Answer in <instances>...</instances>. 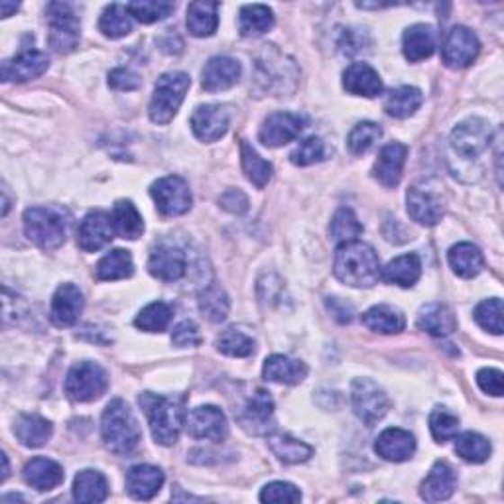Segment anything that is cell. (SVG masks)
<instances>
[{"label":"cell","instance_id":"obj_1","mask_svg":"<svg viewBox=\"0 0 504 504\" xmlns=\"http://www.w3.org/2000/svg\"><path fill=\"white\" fill-rule=\"evenodd\" d=\"M333 272L338 280L353 288H373L382 278L381 260L374 248L359 240L345 243L338 248Z\"/></svg>","mask_w":504,"mask_h":504},{"label":"cell","instance_id":"obj_2","mask_svg":"<svg viewBox=\"0 0 504 504\" xmlns=\"http://www.w3.org/2000/svg\"><path fill=\"white\" fill-rule=\"evenodd\" d=\"M140 406L148 416L156 444L174 446L185 424V396H156L146 392L139 398Z\"/></svg>","mask_w":504,"mask_h":504},{"label":"cell","instance_id":"obj_3","mask_svg":"<svg viewBox=\"0 0 504 504\" xmlns=\"http://www.w3.org/2000/svg\"><path fill=\"white\" fill-rule=\"evenodd\" d=\"M101 434L107 449L117 455H130L140 444V428L124 400H112L103 412Z\"/></svg>","mask_w":504,"mask_h":504},{"label":"cell","instance_id":"obj_4","mask_svg":"<svg viewBox=\"0 0 504 504\" xmlns=\"http://www.w3.org/2000/svg\"><path fill=\"white\" fill-rule=\"evenodd\" d=\"M24 233L44 250L59 248L68 237V219L54 207H32L24 213Z\"/></svg>","mask_w":504,"mask_h":504},{"label":"cell","instance_id":"obj_5","mask_svg":"<svg viewBox=\"0 0 504 504\" xmlns=\"http://www.w3.org/2000/svg\"><path fill=\"white\" fill-rule=\"evenodd\" d=\"M192 86L187 73L184 71H170L158 79L154 87V97L150 101V119L156 124H167L177 111H180L182 103L185 99V93Z\"/></svg>","mask_w":504,"mask_h":504},{"label":"cell","instance_id":"obj_6","mask_svg":"<svg viewBox=\"0 0 504 504\" xmlns=\"http://www.w3.org/2000/svg\"><path fill=\"white\" fill-rule=\"evenodd\" d=\"M109 388V376L94 363H77L66 378V394L73 402H93Z\"/></svg>","mask_w":504,"mask_h":504},{"label":"cell","instance_id":"obj_7","mask_svg":"<svg viewBox=\"0 0 504 504\" xmlns=\"http://www.w3.org/2000/svg\"><path fill=\"white\" fill-rule=\"evenodd\" d=\"M50 22V46L58 54H69L79 46V18L71 4L51 3L48 4Z\"/></svg>","mask_w":504,"mask_h":504},{"label":"cell","instance_id":"obj_8","mask_svg":"<svg viewBox=\"0 0 504 504\" xmlns=\"http://www.w3.org/2000/svg\"><path fill=\"white\" fill-rule=\"evenodd\" d=\"M351 400L356 418L369 428L381 422L391 406L386 392L371 378H356L351 388Z\"/></svg>","mask_w":504,"mask_h":504},{"label":"cell","instance_id":"obj_9","mask_svg":"<svg viewBox=\"0 0 504 504\" xmlns=\"http://www.w3.org/2000/svg\"><path fill=\"white\" fill-rule=\"evenodd\" d=\"M150 195L156 203V209L164 217H180L192 209V192L189 185L180 176H166L154 182L150 187Z\"/></svg>","mask_w":504,"mask_h":504},{"label":"cell","instance_id":"obj_10","mask_svg":"<svg viewBox=\"0 0 504 504\" xmlns=\"http://www.w3.org/2000/svg\"><path fill=\"white\" fill-rule=\"evenodd\" d=\"M406 202L410 217L419 225H437L446 215V197L441 195L437 187H432L429 184L410 187Z\"/></svg>","mask_w":504,"mask_h":504},{"label":"cell","instance_id":"obj_11","mask_svg":"<svg viewBox=\"0 0 504 504\" xmlns=\"http://www.w3.org/2000/svg\"><path fill=\"white\" fill-rule=\"evenodd\" d=\"M490 140H492L490 124L477 117L459 122L454 129V132H451V146H454V150L459 156L467 158V160L485 152L489 148Z\"/></svg>","mask_w":504,"mask_h":504},{"label":"cell","instance_id":"obj_12","mask_svg":"<svg viewBox=\"0 0 504 504\" xmlns=\"http://www.w3.org/2000/svg\"><path fill=\"white\" fill-rule=\"evenodd\" d=\"M238 424L252 436H266L274 429V402L266 391H255L237 414Z\"/></svg>","mask_w":504,"mask_h":504},{"label":"cell","instance_id":"obj_13","mask_svg":"<svg viewBox=\"0 0 504 504\" xmlns=\"http://www.w3.org/2000/svg\"><path fill=\"white\" fill-rule=\"evenodd\" d=\"M306 129V119L296 112H274L262 122L258 139L265 146L270 148H278V146L288 144L296 140L300 132Z\"/></svg>","mask_w":504,"mask_h":504},{"label":"cell","instance_id":"obj_14","mask_svg":"<svg viewBox=\"0 0 504 504\" xmlns=\"http://www.w3.org/2000/svg\"><path fill=\"white\" fill-rule=\"evenodd\" d=\"M481 41L465 26H455L447 34L444 44V63L451 69H464L477 59Z\"/></svg>","mask_w":504,"mask_h":504},{"label":"cell","instance_id":"obj_15","mask_svg":"<svg viewBox=\"0 0 504 504\" xmlns=\"http://www.w3.org/2000/svg\"><path fill=\"white\" fill-rule=\"evenodd\" d=\"M187 432L195 439L223 441L229 434L227 418L217 406L194 408L185 418Z\"/></svg>","mask_w":504,"mask_h":504},{"label":"cell","instance_id":"obj_16","mask_svg":"<svg viewBox=\"0 0 504 504\" xmlns=\"http://www.w3.org/2000/svg\"><path fill=\"white\" fill-rule=\"evenodd\" d=\"M230 124V111L227 104H203L197 107L192 117V129L199 140L215 142L223 139Z\"/></svg>","mask_w":504,"mask_h":504},{"label":"cell","instance_id":"obj_17","mask_svg":"<svg viewBox=\"0 0 504 504\" xmlns=\"http://www.w3.org/2000/svg\"><path fill=\"white\" fill-rule=\"evenodd\" d=\"M50 68V59L46 54H41L38 50H22L13 59H6L0 69L4 83H26L44 76Z\"/></svg>","mask_w":504,"mask_h":504},{"label":"cell","instance_id":"obj_18","mask_svg":"<svg viewBox=\"0 0 504 504\" xmlns=\"http://www.w3.org/2000/svg\"><path fill=\"white\" fill-rule=\"evenodd\" d=\"M114 233H117V230H114L112 215L104 212H91L81 220L77 243L86 252H97L111 243Z\"/></svg>","mask_w":504,"mask_h":504},{"label":"cell","instance_id":"obj_19","mask_svg":"<svg viewBox=\"0 0 504 504\" xmlns=\"http://www.w3.org/2000/svg\"><path fill=\"white\" fill-rule=\"evenodd\" d=\"M185 268L187 262L182 248L167 243H160L152 248L148 258V270L154 278L162 282H176L184 278Z\"/></svg>","mask_w":504,"mask_h":504},{"label":"cell","instance_id":"obj_20","mask_svg":"<svg viewBox=\"0 0 504 504\" xmlns=\"http://www.w3.org/2000/svg\"><path fill=\"white\" fill-rule=\"evenodd\" d=\"M83 306H86V300H83L79 288L73 286V284H63L54 293V300H51L50 320L58 328H71L83 313Z\"/></svg>","mask_w":504,"mask_h":504},{"label":"cell","instance_id":"obj_21","mask_svg":"<svg viewBox=\"0 0 504 504\" xmlns=\"http://www.w3.org/2000/svg\"><path fill=\"white\" fill-rule=\"evenodd\" d=\"M240 63L235 58L217 56L212 58L202 71V86L209 93L225 91L235 86L240 77Z\"/></svg>","mask_w":504,"mask_h":504},{"label":"cell","instance_id":"obj_22","mask_svg":"<svg viewBox=\"0 0 504 504\" xmlns=\"http://www.w3.org/2000/svg\"><path fill=\"white\" fill-rule=\"evenodd\" d=\"M374 451L386 461L402 464L416 454V437L400 428H388L378 436Z\"/></svg>","mask_w":504,"mask_h":504},{"label":"cell","instance_id":"obj_23","mask_svg":"<svg viewBox=\"0 0 504 504\" xmlns=\"http://www.w3.org/2000/svg\"><path fill=\"white\" fill-rule=\"evenodd\" d=\"M408 148L400 142H391L378 154V160L374 164V177L384 187H396L402 180L404 164H406Z\"/></svg>","mask_w":504,"mask_h":504},{"label":"cell","instance_id":"obj_24","mask_svg":"<svg viewBox=\"0 0 504 504\" xmlns=\"http://www.w3.org/2000/svg\"><path fill=\"white\" fill-rule=\"evenodd\" d=\"M164 485V472L154 465H136L126 472V490L136 500H150Z\"/></svg>","mask_w":504,"mask_h":504},{"label":"cell","instance_id":"obj_25","mask_svg":"<svg viewBox=\"0 0 504 504\" xmlns=\"http://www.w3.org/2000/svg\"><path fill=\"white\" fill-rule=\"evenodd\" d=\"M457 477L454 469L446 461H437L432 471H429V475L424 479L422 487H419V497L428 502H441L454 495Z\"/></svg>","mask_w":504,"mask_h":504},{"label":"cell","instance_id":"obj_26","mask_svg":"<svg viewBox=\"0 0 504 504\" xmlns=\"http://www.w3.org/2000/svg\"><path fill=\"white\" fill-rule=\"evenodd\" d=\"M343 87L351 94H359V97H376L382 93V81L381 76L369 66V63H353L343 73Z\"/></svg>","mask_w":504,"mask_h":504},{"label":"cell","instance_id":"obj_27","mask_svg":"<svg viewBox=\"0 0 504 504\" xmlns=\"http://www.w3.org/2000/svg\"><path fill=\"white\" fill-rule=\"evenodd\" d=\"M437 48V32L429 24H414L404 32L402 50L410 61H422L432 58Z\"/></svg>","mask_w":504,"mask_h":504},{"label":"cell","instance_id":"obj_28","mask_svg":"<svg viewBox=\"0 0 504 504\" xmlns=\"http://www.w3.org/2000/svg\"><path fill=\"white\" fill-rule=\"evenodd\" d=\"M26 485L36 490H54L63 482V469L48 457H34L24 467Z\"/></svg>","mask_w":504,"mask_h":504},{"label":"cell","instance_id":"obj_29","mask_svg":"<svg viewBox=\"0 0 504 504\" xmlns=\"http://www.w3.org/2000/svg\"><path fill=\"white\" fill-rule=\"evenodd\" d=\"M266 381L278 382V384H300L303 378L308 376V366L302 361L290 359V356L284 355H272L265 363V369H262Z\"/></svg>","mask_w":504,"mask_h":504},{"label":"cell","instance_id":"obj_30","mask_svg":"<svg viewBox=\"0 0 504 504\" xmlns=\"http://www.w3.org/2000/svg\"><path fill=\"white\" fill-rule=\"evenodd\" d=\"M418 328L434 338H447L457 329V321L444 303H428L418 313Z\"/></svg>","mask_w":504,"mask_h":504},{"label":"cell","instance_id":"obj_31","mask_svg":"<svg viewBox=\"0 0 504 504\" xmlns=\"http://www.w3.org/2000/svg\"><path fill=\"white\" fill-rule=\"evenodd\" d=\"M14 434L22 446L41 447L46 446V441H50L51 434H54V428H51L46 418L38 414H24L16 419Z\"/></svg>","mask_w":504,"mask_h":504},{"label":"cell","instance_id":"obj_32","mask_svg":"<svg viewBox=\"0 0 504 504\" xmlns=\"http://www.w3.org/2000/svg\"><path fill=\"white\" fill-rule=\"evenodd\" d=\"M447 260L455 274L461 278H475L477 274H481V270L485 268L482 252L471 243H459L451 247Z\"/></svg>","mask_w":504,"mask_h":504},{"label":"cell","instance_id":"obj_33","mask_svg":"<svg viewBox=\"0 0 504 504\" xmlns=\"http://www.w3.org/2000/svg\"><path fill=\"white\" fill-rule=\"evenodd\" d=\"M109 497V482L103 472L86 469L73 481V499L77 502H103Z\"/></svg>","mask_w":504,"mask_h":504},{"label":"cell","instance_id":"obj_34","mask_svg":"<svg viewBox=\"0 0 504 504\" xmlns=\"http://www.w3.org/2000/svg\"><path fill=\"white\" fill-rule=\"evenodd\" d=\"M219 26L217 3H192L187 8V30L195 38L213 36Z\"/></svg>","mask_w":504,"mask_h":504},{"label":"cell","instance_id":"obj_35","mask_svg":"<svg viewBox=\"0 0 504 504\" xmlns=\"http://www.w3.org/2000/svg\"><path fill=\"white\" fill-rule=\"evenodd\" d=\"M268 446L282 464L286 465H298L306 464V461L313 455V447L303 444V441L292 437L288 434H274L268 437Z\"/></svg>","mask_w":504,"mask_h":504},{"label":"cell","instance_id":"obj_36","mask_svg":"<svg viewBox=\"0 0 504 504\" xmlns=\"http://www.w3.org/2000/svg\"><path fill=\"white\" fill-rule=\"evenodd\" d=\"M363 323L374 333L394 335L406 328V318L400 310L392 306H374L366 313H363Z\"/></svg>","mask_w":504,"mask_h":504},{"label":"cell","instance_id":"obj_37","mask_svg":"<svg viewBox=\"0 0 504 504\" xmlns=\"http://www.w3.org/2000/svg\"><path fill=\"white\" fill-rule=\"evenodd\" d=\"M274 26V14L265 4H247L240 8L238 32L245 38H256L266 34Z\"/></svg>","mask_w":504,"mask_h":504},{"label":"cell","instance_id":"obj_38","mask_svg":"<svg viewBox=\"0 0 504 504\" xmlns=\"http://www.w3.org/2000/svg\"><path fill=\"white\" fill-rule=\"evenodd\" d=\"M422 276V262L418 255H404L388 262L382 270V278L400 288H410Z\"/></svg>","mask_w":504,"mask_h":504},{"label":"cell","instance_id":"obj_39","mask_svg":"<svg viewBox=\"0 0 504 504\" xmlns=\"http://www.w3.org/2000/svg\"><path fill=\"white\" fill-rule=\"evenodd\" d=\"M134 272V262L129 250L114 248L109 255H104L97 268H94V276L101 282H112V280H122L130 278Z\"/></svg>","mask_w":504,"mask_h":504},{"label":"cell","instance_id":"obj_40","mask_svg":"<svg viewBox=\"0 0 504 504\" xmlns=\"http://www.w3.org/2000/svg\"><path fill=\"white\" fill-rule=\"evenodd\" d=\"M424 94L416 87H398L384 101V111L394 119H408L422 107Z\"/></svg>","mask_w":504,"mask_h":504},{"label":"cell","instance_id":"obj_41","mask_svg":"<svg viewBox=\"0 0 504 504\" xmlns=\"http://www.w3.org/2000/svg\"><path fill=\"white\" fill-rule=\"evenodd\" d=\"M112 223H114V230L122 237V238H139L144 233V220L142 215L139 213V209L132 205V202H117L112 209Z\"/></svg>","mask_w":504,"mask_h":504},{"label":"cell","instance_id":"obj_42","mask_svg":"<svg viewBox=\"0 0 504 504\" xmlns=\"http://www.w3.org/2000/svg\"><path fill=\"white\" fill-rule=\"evenodd\" d=\"M240 158H243V170L248 180L258 189H265L272 180V174H274L272 164L266 162L247 140L240 142Z\"/></svg>","mask_w":504,"mask_h":504},{"label":"cell","instance_id":"obj_43","mask_svg":"<svg viewBox=\"0 0 504 504\" xmlns=\"http://www.w3.org/2000/svg\"><path fill=\"white\" fill-rule=\"evenodd\" d=\"M99 30L111 40L129 36L132 32V16L129 8L122 4H111L104 8L99 20Z\"/></svg>","mask_w":504,"mask_h":504},{"label":"cell","instance_id":"obj_44","mask_svg":"<svg viewBox=\"0 0 504 504\" xmlns=\"http://www.w3.org/2000/svg\"><path fill=\"white\" fill-rule=\"evenodd\" d=\"M492 446L487 437L475 432H465L455 437V454L467 464H485L490 457Z\"/></svg>","mask_w":504,"mask_h":504},{"label":"cell","instance_id":"obj_45","mask_svg":"<svg viewBox=\"0 0 504 504\" xmlns=\"http://www.w3.org/2000/svg\"><path fill=\"white\" fill-rule=\"evenodd\" d=\"M229 298L225 290L219 286H209L199 293V311L203 313V318L212 323H220L227 320L229 315Z\"/></svg>","mask_w":504,"mask_h":504},{"label":"cell","instance_id":"obj_46","mask_svg":"<svg viewBox=\"0 0 504 504\" xmlns=\"http://www.w3.org/2000/svg\"><path fill=\"white\" fill-rule=\"evenodd\" d=\"M174 310L166 302H154L136 315V328L148 333H162L172 321Z\"/></svg>","mask_w":504,"mask_h":504},{"label":"cell","instance_id":"obj_47","mask_svg":"<svg viewBox=\"0 0 504 504\" xmlns=\"http://www.w3.org/2000/svg\"><path fill=\"white\" fill-rule=\"evenodd\" d=\"M329 233L331 238L338 240L341 245L353 243V240H356V237L363 233V225L359 223V219L355 217L351 209H339L331 219Z\"/></svg>","mask_w":504,"mask_h":504},{"label":"cell","instance_id":"obj_48","mask_svg":"<svg viewBox=\"0 0 504 504\" xmlns=\"http://www.w3.org/2000/svg\"><path fill=\"white\" fill-rule=\"evenodd\" d=\"M132 18L139 20L142 24H154L158 20H164L174 13L172 3H156V0H140V3L126 4Z\"/></svg>","mask_w":504,"mask_h":504},{"label":"cell","instance_id":"obj_49","mask_svg":"<svg viewBox=\"0 0 504 504\" xmlns=\"http://www.w3.org/2000/svg\"><path fill=\"white\" fill-rule=\"evenodd\" d=\"M217 349L229 356H250L255 353V341L238 329H227L217 339Z\"/></svg>","mask_w":504,"mask_h":504},{"label":"cell","instance_id":"obj_50","mask_svg":"<svg viewBox=\"0 0 504 504\" xmlns=\"http://www.w3.org/2000/svg\"><path fill=\"white\" fill-rule=\"evenodd\" d=\"M429 429H432V436L437 444H446V441L457 436L459 418L451 414L447 408H436L434 412L429 414Z\"/></svg>","mask_w":504,"mask_h":504},{"label":"cell","instance_id":"obj_51","mask_svg":"<svg viewBox=\"0 0 504 504\" xmlns=\"http://www.w3.org/2000/svg\"><path fill=\"white\" fill-rule=\"evenodd\" d=\"M381 136H382V129L378 124L359 122L351 130L346 144H349V150L353 154H364V152H369L378 140H381Z\"/></svg>","mask_w":504,"mask_h":504},{"label":"cell","instance_id":"obj_52","mask_svg":"<svg viewBox=\"0 0 504 504\" xmlns=\"http://www.w3.org/2000/svg\"><path fill=\"white\" fill-rule=\"evenodd\" d=\"M475 321L482 329L495 335L502 333V302L499 298L481 302L475 310Z\"/></svg>","mask_w":504,"mask_h":504},{"label":"cell","instance_id":"obj_53","mask_svg":"<svg viewBox=\"0 0 504 504\" xmlns=\"http://www.w3.org/2000/svg\"><path fill=\"white\" fill-rule=\"evenodd\" d=\"M292 164L296 166H311L315 162H321L325 158V144L318 136H310L303 142L298 144V148L292 152Z\"/></svg>","mask_w":504,"mask_h":504},{"label":"cell","instance_id":"obj_54","mask_svg":"<svg viewBox=\"0 0 504 504\" xmlns=\"http://www.w3.org/2000/svg\"><path fill=\"white\" fill-rule=\"evenodd\" d=\"M260 500L262 502H270V504H284V502H300L302 500V492L290 485V482L284 481H276L270 482L260 492Z\"/></svg>","mask_w":504,"mask_h":504},{"label":"cell","instance_id":"obj_55","mask_svg":"<svg viewBox=\"0 0 504 504\" xmlns=\"http://www.w3.org/2000/svg\"><path fill=\"white\" fill-rule=\"evenodd\" d=\"M109 86L117 91H134L142 86V79L139 73H134L132 69L119 68V69L111 71Z\"/></svg>","mask_w":504,"mask_h":504},{"label":"cell","instance_id":"obj_56","mask_svg":"<svg viewBox=\"0 0 504 504\" xmlns=\"http://www.w3.org/2000/svg\"><path fill=\"white\" fill-rule=\"evenodd\" d=\"M172 341L177 346H197L202 343V335H199V328L194 321H182L172 333Z\"/></svg>","mask_w":504,"mask_h":504},{"label":"cell","instance_id":"obj_57","mask_svg":"<svg viewBox=\"0 0 504 504\" xmlns=\"http://www.w3.org/2000/svg\"><path fill=\"white\" fill-rule=\"evenodd\" d=\"M477 382L482 392L490 396H502L504 382H502V373L497 369H482L477 374Z\"/></svg>","mask_w":504,"mask_h":504},{"label":"cell","instance_id":"obj_58","mask_svg":"<svg viewBox=\"0 0 504 504\" xmlns=\"http://www.w3.org/2000/svg\"><path fill=\"white\" fill-rule=\"evenodd\" d=\"M219 203H220V207L235 215H243L248 209V199L243 192H240V189H227V192L220 195Z\"/></svg>","mask_w":504,"mask_h":504},{"label":"cell","instance_id":"obj_59","mask_svg":"<svg viewBox=\"0 0 504 504\" xmlns=\"http://www.w3.org/2000/svg\"><path fill=\"white\" fill-rule=\"evenodd\" d=\"M328 308L331 311V315L335 320H338L339 323H351L353 321V308L349 306V303L339 300V298H329L328 300Z\"/></svg>","mask_w":504,"mask_h":504},{"label":"cell","instance_id":"obj_60","mask_svg":"<svg viewBox=\"0 0 504 504\" xmlns=\"http://www.w3.org/2000/svg\"><path fill=\"white\" fill-rule=\"evenodd\" d=\"M20 4H10V3H0V10H3V16H10L13 13H16Z\"/></svg>","mask_w":504,"mask_h":504},{"label":"cell","instance_id":"obj_61","mask_svg":"<svg viewBox=\"0 0 504 504\" xmlns=\"http://www.w3.org/2000/svg\"><path fill=\"white\" fill-rule=\"evenodd\" d=\"M0 459H3V467H4L3 469V481H6V477H8V457L3 454V455H0Z\"/></svg>","mask_w":504,"mask_h":504}]
</instances>
